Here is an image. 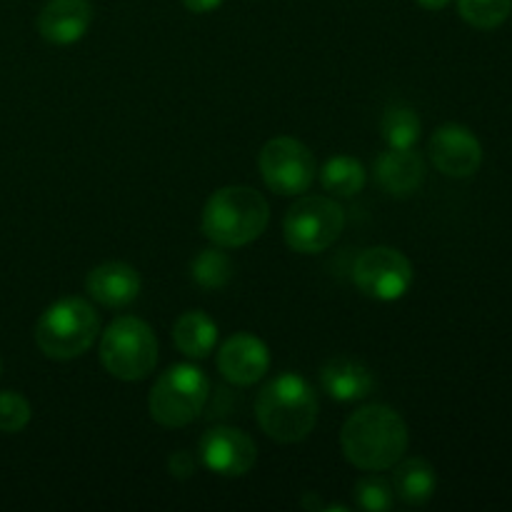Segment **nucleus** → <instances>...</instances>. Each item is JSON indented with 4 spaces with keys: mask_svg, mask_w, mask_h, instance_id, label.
Here are the masks:
<instances>
[{
    "mask_svg": "<svg viewBox=\"0 0 512 512\" xmlns=\"http://www.w3.org/2000/svg\"><path fill=\"white\" fill-rule=\"evenodd\" d=\"M340 445L350 465L365 473H383L403 460L408 450V425L388 405H365L343 425Z\"/></svg>",
    "mask_w": 512,
    "mask_h": 512,
    "instance_id": "1",
    "label": "nucleus"
},
{
    "mask_svg": "<svg viewBox=\"0 0 512 512\" xmlns=\"http://www.w3.org/2000/svg\"><path fill=\"white\" fill-rule=\"evenodd\" d=\"M255 418L268 438L285 445L300 443L318 423V398L303 375L283 373L260 390Z\"/></svg>",
    "mask_w": 512,
    "mask_h": 512,
    "instance_id": "2",
    "label": "nucleus"
},
{
    "mask_svg": "<svg viewBox=\"0 0 512 512\" xmlns=\"http://www.w3.org/2000/svg\"><path fill=\"white\" fill-rule=\"evenodd\" d=\"M270 205L248 185L215 190L203 208V233L218 248H243L265 233Z\"/></svg>",
    "mask_w": 512,
    "mask_h": 512,
    "instance_id": "3",
    "label": "nucleus"
},
{
    "mask_svg": "<svg viewBox=\"0 0 512 512\" xmlns=\"http://www.w3.org/2000/svg\"><path fill=\"white\" fill-rule=\"evenodd\" d=\"M100 333V318L83 298H63L50 305L35 325V343L50 360H73L88 353Z\"/></svg>",
    "mask_w": 512,
    "mask_h": 512,
    "instance_id": "4",
    "label": "nucleus"
},
{
    "mask_svg": "<svg viewBox=\"0 0 512 512\" xmlns=\"http://www.w3.org/2000/svg\"><path fill=\"white\" fill-rule=\"evenodd\" d=\"M100 360L113 378L135 383L158 365V338L145 320L123 315L108 325L100 340Z\"/></svg>",
    "mask_w": 512,
    "mask_h": 512,
    "instance_id": "5",
    "label": "nucleus"
},
{
    "mask_svg": "<svg viewBox=\"0 0 512 512\" xmlns=\"http://www.w3.org/2000/svg\"><path fill=\"white\" fill-rule=\"evenodd\" d=\"M210 383L195 365L180 363L155 380L148 398L150 418L163 428H185L203 413Z\"/></svg>",
    "mask_w": 512,
    "mask_h": 512,
    "instance_id": "6",
    "label": "nucleus"
},
{
    "mask_svg": "<svg viewBox=\"0 0 512 512\" xmlns=\"http://www.w3.org/2000/svg\"><path fill=\"white\" fill-rule=\"evenodd\" d=\"M345 228V213L335 200L323 195H305L290 205L283 233L290 250L315 255L328 250Z\"/></svg>",
    "mask_w": 512,
    "mask_h": 512,
    "instance_id": "7",
    "label": "nucleus"
},
{
    "mask_svg": "<svg viewBox=\"0 0 512 512\" xmlns=\"http://www.w3.org/2000/svg\"><path fill=\"white\" fill-rule=\"evenodd\" d=\"M318 165L315 155L300 140L273 138L260 150V175L278 195H300L313 185Z\"/></svg>",
    "mask_w": 512,
    "mask_h": 512,
    "instance_id": "8",
    "label": "nucleus"
},
{
    "mask_svg": "<svg viewBox=\"0 0 512 512\" xmlns=\"http://www.w3.org/2000/svg\"><path fill=\"white\" fill-rule=\"evenodd\" d=\"M413 265L400 250L378 245L358 255L353 268V280L360 293L373 300L393 303L400 300L413 285Z\"/></svg>",
    "mask_w": 512,
    "mask_h": 512,
    "instance_id": "9",
    "label": "nucleus"
},
{
    "mask_svg": "<svg viewBox=\"0 0 512 512\" xmlns=\"http://www.w3.org/2000/svg\"><path fill=\"white\" fill-rule=\"evenodd\" d=\"M200 460L205 468L223 478H240L253 470L255 460H258V448L248 433L220 425L200 438Z\"/></svg>",
    "mask_w": 512,
    "mask_h": 512,
    "instance_id": "10",
    "label": "nucleus"
},
{
    "mask_svg": "<svg viewBox=\"0 0 512 512\" xmlns=\"http://www.w3.org/2000/svg\"><path fill=\"white\" fill-rule=\"evenodd\" d=\"M430 160L448 178H470L483 165V145L465 125L448 123L433 133L428 143Z\"/></svg>",
    "mask_w": 512,
    "mask_h": 512,
    "instance_id": "11",
    "label": "nucleus"
},
{
    "mask_svg": "<svg viewBox=\"0 0 512 512\" xmlns=\"http://www.w3.org/2000/svg\"><path fill=\"white\" fill-rule=\"evenodd\" d=\"M270 368V353L260 338L238 333L223 343L218 353V370L228 383L248 388L255 385Z\"/></svg>",
    "mask_w": 512,
    "mask_h": 512,
    "instance_id": "12",
    "label": "nucleus"
},
{
    "mask_svg": "<svg viewBox=\"0 0 512 512\" xmlns=\"http://www.w3.org/2000/svg\"><path fill=\"white\" fill-rule=\"evenodd\" d=\"M93 5L88 0H48L38 15V33L53 45H73L88 33Z\"/></svg>",
    "mask_w": 512,
    "mask_h": 512,
    "instance_id": "13",
    "label": "nucleus"
},
{
    "mask_svg": "<svg viewBox=\"0 0 512 512\" xmlns=\"http://www.w3.org/2000/svg\"><path fill=\"white\" fill-rule=\"evenodd\" d=\"M375 180L393 198H408L423 185L425 163L413 148H388L375 160Z\"/></svg>",
    "mask_w": 512,
    "mask_h": 512,
    "instance_id": "14",
    "label": "nucleus"
},
{
    "mask_svg": "<svg viewBox=\"0 0 512 512\" xmlns=\"http://www.w3.org/2000/svg\"><path fill=\"white\" fill-rule=\"evenodd\" d=\"M88 295L105 308H125L140 293V275L128 263H103L93 268L85 280Z\"/></svg>",
    "mask_w": 512,
    "mask_h": 512,
    "instance_id": "15",
    "label": "nucleus"
},
{
    "mask_svg": "<svg viewBox=\"0 0 512 512\" xmlns=\"http://www.w3.org/2000/svg\"><path fill=\"white\" fill-rule=\"evenodd\" d=\"M320 383L325 393L340 403H355L368 398L375 390L373 370L353 358H333L320 370Z\"/></svg>",
    "mask_w": 512,
    "mask_h": 512,
    "instance_id": "16",
    "label": "nucleus"
},
{
    "mask_svg": "<svg viewBox=\"0 0 512 512\" xmlns=\"http://www.w3.org/2000/svg\"><path fill=\"white\" fill-rule=\"evenodd\" d=\"M390 485L405 505H425L438 488V475H435L433 465L423 458L398 460L393 465Z\"/></svg>",
    "mask_w": 512,
    "mask_h": 512,
    "instance_id": "17",
    "label": "nucleus"
},
{
    "mask_svg": "<svg viewBox=\"0 0 512 512\" xmlns=\"http://www.w3.org/2000/svg\"><path fill=\"white\" fill-rule=\"evenodd\" d=\"M173 343L183 355L203 360L218 343V325L203 310H188L173 325Z\"/></svg>",
    "mask_w": 512,
    "mask_h": 512,
    "instance_id": "18",
    "label": "nucleus"
},
{
    "mask_svg": "<svg viewBox=\"0 0 512 512\" xmlns=\"http://www.w3.org/2000/svg\"><path fill=\"white\" fill-rule=\"evenodd\" d=\"M320 183L328 193L340 195V198H350L358 195L365 185V168L360 160L348 158V155H338L325 163L320 170Z\"/></svg>",
    "mask_w": 512,
    "mask_h": 512,
    "instance_id": "19",
    "label": "nucleus"
},
{
    "mask_svg": "<svg viewBox=\"0 0 512 512\" xmlns=\"http://www.w3.org/2000/svg\"><path fill=\"white\" fill-rule=\"evenodd\" d=\"M190 275L205 290H220L233 278V260L220 248H205L190 263Z\"/></svg>",
    "mask_w": 512,
    "mask_h": 512,
    "instance_id": "20",
    "label": "nucleus"
},
{
    "mask_svg": "<svg viewBox=\"0 0 512 512\" xmlns=\"http://www.w3.org/2000/svg\"><path fill=\"white\" fill-rule=\"evenodd\" d=\"M383 138L388 148H413L420 138V118L408 105H390L383 115Z\"/></svg>",
    "mask_w": 512,
    "mask_h": 512,
    "instance_id": "21",
    "label": "nucleus"
},
{
    "mask_svg": "<svg viewBox=\"0 0 512 512\" xmlns=\"http://www.w3.org/2000/svg\"><path fill=\"white\" fill-rule=\"evenodd\" d=\"M460 18L478 30H495L510 18L512 0H458Z\"/></svg>",
    "mask_w": 512,
    "mask_h": 512,
    "instance_id": "22",
    "label": "nucleus"
},
{
    "mask_svg": "<svg viewBox=\"0 0 512 512\" xmlns=\"http://www.w3.org/2000/svg\"><path fill=\"white\" fill-rule=\"evenodd\" d=\"M355 500L363 510L385 512L393 508V485L378 475H365L355 483Z\"/></svg>",
    "mask_w": 512,
    "mask_h": 512,
    "instance_id": "23",
    "label": "nucleus"
},
{
    "mask_svg": "<svg viewBox=\"0 0 512 512\" xmlns=\"http://www.w3.org/2000/svg\"><path fill=\"white\" fill-rule=\"evenodd\" d=\"M30 423V403L15 390L0 393V433H20Z\"/></svg>",
    "mask_w": 512,
    "mask_h": 512,
    "instance_id": "24",
    "label": "nucleus"
},
{
    "mask_svg": "<svg viewBox=\"0 0 512 512\" xmlns=\"http://www.w3.org/2000/svg\"><path fill=\"white\" fill-rule=\"evenodd\" d=\"M168 468H170V475H173V478L188 480L190 475L195 473V458L188 453V450H180V453L170 455Z\"/></svg>",
    "mask_w": 512,
    "mask_h": 512,
    "instance_id": "25",
    "label": "nucleus"
},
{
    "mask_svg": "<svg viewBox=\"0 0 512 512\" xmlns=\"http://www.w3.org/2000/svg\"><path fill=\"white\" fill-rule=\"evenodd\" d=\"M183 5L190 13H210V10L223 5V0H183Z\"/></svg>",
    "mask_w": 512,
    "mask_h": 512,
    "instance_id": "26",
    "label": "nucleus"
},
{
    "mask_svg": "<svg viewBox=\"0 0 512 512\" xmlns=\"http://www.w3.org/2000/svg\"><path fill=\"white\" fill-rule=\"evenodd\" d=\"M448 3L450 0H418L420 8H425V10H443Z\"/></svg>",
    "mask_w": 512,
    "mask_h": 512,
    "instance_id": "27",
    "label": "nucleus"
},
{
    "mask_svg": "<svg viewBox=\"0 0 512 512\" xmlns=\"http://www.w3.org/2000/svg\"><path fill=\"white\" fill-rule=\"evenodd\" d=\"M0 375H3V360H0Z\"/></svg>",
    "mask_w": 512,
    "mask_h": 512,
    "instance_id": "28",
    "label": "nucleus"
}]
</instances>
